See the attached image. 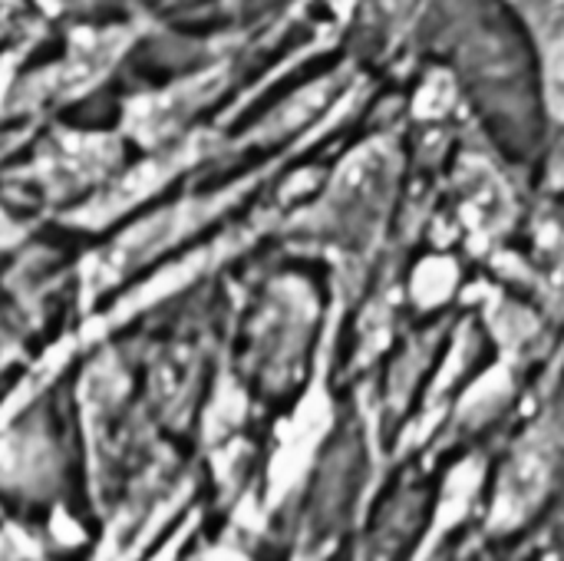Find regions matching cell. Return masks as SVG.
I'll return each mask as SVG.
<instances>
[{"label":"cell","mask_w":564,"mask_h":561,"mask_svg":"<svg viewBox=\"0 0 564 561\" xmlns=\"http://www.w3.org/2000/svg\"><path fill=\"white\" fill-rule=\"evenodd\" d=\"M459 212L466 228L479 238H492L512 222V195L506 182L479 159H469L459 169Z\"/></svg>","instance_id":"2"},{"label":"cell","mask_w":564,"mask_h":561,"mask_svg":"<svg viewBox=\"0 0 564 561\" xmlns=\"http://www.w3.org/2000/svg\"><path fill=\"white\" fill-rule=\"evenodd\" d=\"M512 7L535 40L545 73V99L555 116H564V0H512Z\"/></svg>","instance_id":"3"},{"label":"cell","mask_w":564,"mask_h":561,"mask_svg":"<svg viewBox=\"0 0 564 561\" xmlns=\"http://www.w3.org/2000/svg\"><path fill=\"white\" fill-rule=\"evenodd\" d=\"M555 456H558V440L552 427H535L519 443V450L512 453L502 473L499 496H496V519L502 526L522 522L542 503L555 473Z\"/></svg>","instance_id":"1"}]
</instances>
